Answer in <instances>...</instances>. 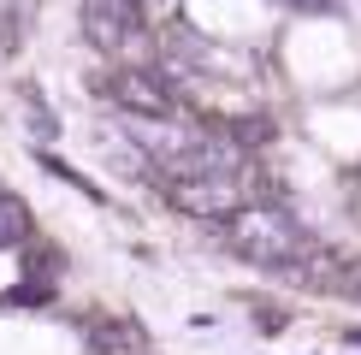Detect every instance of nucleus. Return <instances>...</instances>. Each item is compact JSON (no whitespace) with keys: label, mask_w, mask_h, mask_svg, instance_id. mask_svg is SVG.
<instances>
[{"label":"nucleus","mask_w":361,"mask_h":355,"mask_svg":"<svg viewBox=\"0 0 361 355\" xmlns=\"http://www.w3.org/2000/svg\"><path fill=\"white\" fill-rule=\"evenodd\" d=\"M225 249L243 261H261V266H302L314 255V237L290 213H279L273 201H243L225 219Z\"/></svg>","instance_id":"f257e3e1"},{"label":"nucleus","mask_w":361,"mask_h":355,"mask_svg":"<svg viewBox=\"0 0 361 355\" xmlns=\"http://www.w3.org/2000/svg\"><path fill=\"white\" fill-rule=\"evenodd\" d=\"M107 95L125 107V118H178V95L154 66H118L107 77Z\"/></svg>","instance_id":"f03ea898"},{"label":"nucleus","mask_w":361,"mask_h":355,"mask_svg":"<svg viewBox=\"0 0 361 355\" xmlns=\"http://www.w3.org/2000/svg\"><path fill=\"white\" fill-rule=\"evenodd\" d=\"M166 201L178 207V213H190V219H214V225H225V219L249 201V189L237 184V178H172Z\"/></svg>","instance_id":"7ed1b4c3"},{"label":"nucleus","mask_w":361,"mask_h":355,"mask_svg":"<svg viewBox=\"0 0 361 355\" xmlns=\"http://www.w3.org/2000/svg\"><path fill=\"white\" fill-rule=\"evenodd\" d=\"M30 237H36L30 207L12 196V189H0V249H30Z\"/></svg>","instance_id":"20e7f679"},{"label":"nucleus","mask_w":361,"mask_h":355,"mask_svg":"<svg viewBox=\"0 0 361 355\" xmlns=\"http://www.w3.org/2000/svg\"><path fill=\"white\" fill-rule=\"evenodd\" d=\"M24 95V125H30V137L36 142H59V118H54V107L36 95V89H18Z\"/></svg>","instance_id":"39448f33"},{"label":"nucleus","mask_w":361,"mask_h":355,"mask_svg":"<svg viewBox=\"0 0 361 355\" xmlns=\"http://www.w3.org/2000/svg\"><path fill=\"white\" fill-rule=\"evenodd\" d=\"M166 48L178 54V59H190V66H202V71H219V59H214V48H207L195 30H166Z\"/></svg>","instance_id":"423d86ee"},{"label":"nucleus","mask_w":361,"mask_h":355,"mask_svg":"<svg viewBox=\"0 0 361 355\" xmlns=\"http://www.w3.org/2000/svg\"><path fill=\"white\" fill-rule=\"evenodd\" d=\"M137 6H142V12H172L178 0H137Z\"/></svg>","instance_id":"0eeeda50"}]
</instances>
